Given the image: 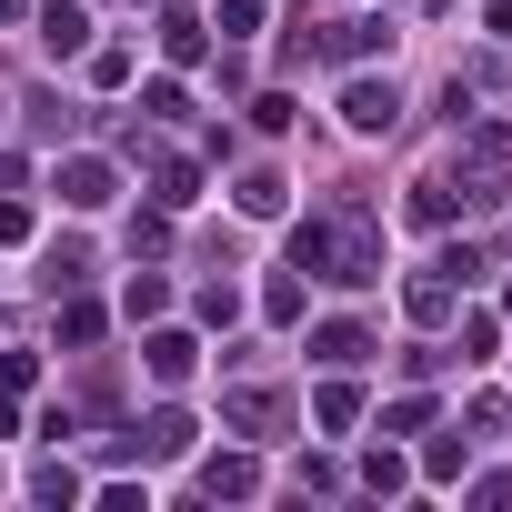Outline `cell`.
Masks as SVG:
<instances>
[{"label":"cell","mask_w":512,"mask_h":512,"mask_svg":"<svg viewBox=\"0 0 512 512\" xmlns=\"http://www.w3.org/2000/svg\"><path fill=\"white\" fill-rule=\"evenodd\" d=\"M131 452H151V462H181V452H191V412H151Z\"/></svg>","instance_id":"cell-3"},{"label":"cell","mask_w":512,"mask_h":512,"mask_svg":"<svg viewBox=\"0 0 512 512\" xmlns=\"http://www.w3.org/2000/svg\"><path fill=\"white\" fill-rule=\"evenodd\" d=\"M482 21H492V31H512V0H482Z\"/></svg>","instance_id":"cell-13"},{"label":"cell","mask_w":512,"mask_h":512,"mask_svg":"<svg viewBox=\"0 0 512 512\" xmlns=\"http://www.w3.org/2000/svg\"><path fill=\"white\" fill-rule=\"evenodd\" d=\"M151 201H161V211H191V201H201V171H191V161H171V171H161V191H151Z\"/></svg>","instance_id":"cell-9"},{"label":"cell","mask_w":512,"mask_h":512,"mask_svg":"<svg viewBox=\"0 0 512 512\" xmlns=\"http://www.w3.org/2000/svg\"><path fill=\"white\" fill-rule=\"evenodd\" d=\"M21 11H31V0H0V21H21Z\"/></svg>","instance_id":"cell-14"},{"label":"cell","mask_w":512,"mask_h":512,"mask_svg":"<svg viewBox=\"0 0 512 512\" xmlns=\"http://www.w3.org/2000/svg\"><path fill=\"white\" fill-rule=\"evenodd\" d=\"M191 332H151V382H191Z\"/></svg>","instance_id":"cell-6"},{"label":"cell","mask_w":512,"mask_h":512,"mask_svg":"<svg viewBox=\"0 0 512 512\" xmlns=\"http://www.w3.org/2000/svg\"><path fill=\"white\" fill-rule=\"evenodd\" d=\"M342 121L372 141V131H392V121H402V91H392V81H342Z\"/></svg>","instance_id":"cell-2"},{"label":"cell","mask_w":512,"mask_h":512,"mask_svg":"<svg viewBox=\"0 0 512 512\" xmlns=\"http://www.w3.org/2000/svg\"><path fill=\"white\" fill-rule=\"evenodd\" d=\"M312 352H322V362H362V352H372V332H362V322H322V342H312Z\"/></svg>","instance_id":"cell-7"},{"label":"cell","mask_w":512,"mask_h":512,"mask_svg":"<svg viewBox=\"0 0 512 512\" xmlns=\"http://www.w3.org/2000/svg\"><path fill=\"white\" fill-rule=\"evenodd\" d=\"M251 21H262V0H221V31L231 41H251Z\"/></svg>","instance_id":"cell-12"},{"label":"cell","mask_w":512,"mask_h":512,"mask_svg":"<svg viewBox=\"0 0 512 512\" xmlns=\"http://www.w3.org/2000/svg\"><path fill=\"white\" fill-rule=\"evenodd\" d=\"M201 492H262V462H251V452H221V462H201Z\"/></svg>","instance_id":"cell-5"},{"label":"cell","mask_w":512,"mask_h":512,"mask_svg":"<svg viewBox=\"0 0 512 512\" xmlns=\"http://www.w3.org/2000/svg\"><path fill=\"white\" fill-rule=\"evenodd\" d=\"M161 51H171V61H201V21H191V11H161Z\"/></svg>","instance_id":"cell-8"},{"label":"cell","mask_w":512,"mask_h":512,"mask_svg":"<svg viewBox=\"0 0 512 512\" xmlns=\"http://www.w3.org/2000/svg\"><path fill=\"white\" fill-rule=\"evenodd\" d=\"M61 342H101V302H71L61 312Z\"/></svg>","instance_id":"cell-11"},{"label":"cell","mask_w":512,"mask_h":512,"mask_svg":"<svg viewBox=\"0 0 512 512\" xmlns=\"http://www.w3.org/2000/svg\"><path fill=\"white\" fill-rule=\"evenodd\" d=\"M51 191H61V201H71V211H111V201H121V171H111V161H91V151H81V161H61V181H51Z\"/></svg>","instance_id":"cell-1"},{"label":"cell","mask_w":512,"mask_h":512,"mask_svg":"<svg viewBox=\"0 0 512 512\" xmlns=\"http://www.w3.org/2000/svg\"><path fill=\"white\" fill-rule=\"evenodd\" d=\"M241 211L272 221V211H282V171H251V181H241Z\"/></svg>","instance_id":"cell-10"},{"label":"cell","mask_w":512,"mask_h":512,"mask_svg":"<svg viewBox=\"0 0 512 512\" xmlns=\"http://www.w3.org/2000/svg\"><path fill=\"white\" fill-rule=\"evenodd\" d=\"M41 41L51 51H81L91 41V11H81V0H41Z\"/></svg>","instance_id":"cell-4"}]
</instances>
